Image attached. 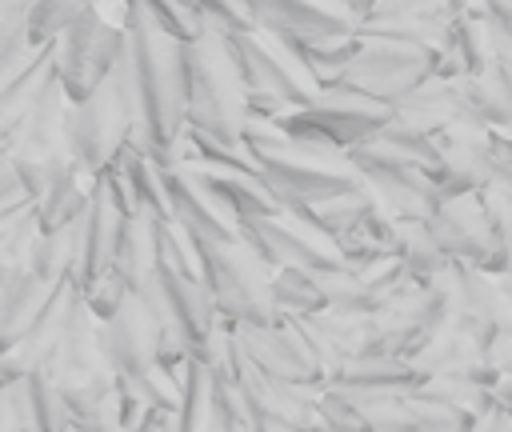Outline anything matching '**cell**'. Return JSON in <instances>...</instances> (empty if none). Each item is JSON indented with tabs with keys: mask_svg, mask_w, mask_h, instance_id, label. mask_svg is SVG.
Listing matches in <instances>:
<instances>
[{
	"mask_svg": "<svg viewBox=\"0 0 512 432\" xmlns=\"http://www.w3.org/2000/svg\"><path fill=\"white\" fill-rule=\"evenodd\" d=\"M344 392L356 400V408L372 432H416L412 400L404 392H352V388H344Z\"/></svg>",
	"mask_w": 512,
	"mask_h": 432,
	"instance_id": "cell-38",
	"label": "cell"
},
{
	"mask_svg": "<svg viewBox=\"0 0 512 432\" xmlns=\"http://www.w3.org/2000/svg\"><path fill=\"white\" fill-rule=\"evenodd\" d=\"M80 296L84 292L72 280L56 284V292H52L48 308L36 316V324L12 348H4V356H0V380H20V376H32V372H44L48 368V360H52V352H56V344H60V336H64V328H68L72 308H76Z\"/></svg>",
	"mask_w": 512,
	"mask_h": 432,
	"instance_id": "cell-18",
	"label": "cell"
},
{
	"mask_svg": "<svg viewBox=\"0 0 512 432\" xmlns=\"http://www.w3.org/2000/svg\"><path fill=\"white\" fill-rule=\"evenodd\" d=\"M248 4L260 32H272L308 48L356 40L360 24L372 12V4H348V0H248Z\"/></svg>",
	"mask_w": 512,
	"mask_h": 432,
	"instance_id": "cell-9",
	"label": "cell"
},
{
	"mask_svg": "<svg viewBox=\"0 0 512 432\" xmlns=\"http://www.w3.org/2000/svg\"><path fill=\"white\" fill-rule=\"evenodd\" d=\"M28 16H32V4H24V0L0 4V88L12 84L20 72H28L40 60V52L48 48V44L32 40Z\"/></svg>",
	"mask_w": 512,
	"mask_h": 432,
	"instance_id": "cell-29",
	"label": "cell"
},
{
	"mask_svg": "<svg viewBox=\"0 0 512 432\" xmlns=\"http://www.w3.org/2000/svg\"><path fill=\"white\" fill-rule=\"evenodd\" d=\"M484 24H488V40H492V60L512 64V4H504V0L484 4Z\"/></svg>",
	"mask_w": 512,
	"mask_h": 432,
	"instance_id": "cell-52",
	"label": "cell"
},
{
	"mask_svg": "<svg viewBox=\"0 0 512 432\" xmlns=\"http://www.w3.org/2000/svg\"><path fill=\"white\" fill-rule=\"evenodd\" d=\"M164 180H168L172 216L188 236H196V240H232V236H240V220L228 212V204L220 200V192L212 188V180L200 164L164 168Z\"/></svg>",
	"mask_w": 512,
	"mask_h": 432,
	"instance_id": "cell-17",
	"label": "cell"
},
{
	"mask_svg": "<svg viewBox=\"0 0 512 432\" xmlns=\"http://www.w3.org/2000/svg\"><path fill=\"white\" fill-rule=\"evenodd\" d=\"M436 244L444 248L448 260H460L468 268H480V272H492L500 276L508 268V248L500 244L496 236V224L484 208V196L472 192V196H452L436 208V216L428 220Z\"/></svg>",
	"mask_w": 512,
	"mask_h": 432,
	"instance_id": "cell-12",
	"label": "cell"
},
{
	"mask_svg": "<svg viewBox=\"0 0 512 432\" xmlns=\"http://www.w3.org/2000/svg\"><path fill=\"white\" fill-rule=\"evenodd\" d=\"M416 372H424L428 380L432 376H468V380H488L496 384L500 372L488 364V352L484 344L468 332V328H448L440 332L436 340H428L416 356H412Z\"/></svg>",
	"mask_w": 512,
	"mask_h": 432,
	"instance_id": "cell-23",
	"label": "cell"
},
{
	"mask_svg": "<svg viewBox=\"0 0 512 432\" xmlns=\"http://www.w3.org/2000/svg\"><path fill=\"white\" fill-rule=\"evenodd\" d=\"M484 88H488V108H492V128L512 136V64L492 60L484 72Z\"/></svg>",
	"mask_w": 512,
	"mask_h": 432,
	"instance_id": "cell-50",
	"label": "cell"
},
{
	"mask_svg": "<svg viewBox=\"0 0 512 432\" xmlns=\"http://www.w3.org/2000/svg\"><path fill=\"white\" fill-rule=\"evenodd\" d=\"M180 80L188 128L220 144H240L252 120V104L248 84L220 32H208L196 44H180Z\"/></svg>",
	"mask_w": 512,
	"mask_h": 432,
	"instance_id": "cell-3",
	"label": "cell"
},
{
	"mask_svg": "<svg viewBox=\"0 0 512 432\" xmlns=\"http://www.w3.org/2000/svg\"><path fill=\"white\" fill-rule=\"evenodd\" d=\"M424 380L428 376L416 372L412 360H404V356H376V352H364V356L348 360L332 376L336 388H352V392H404V396L420 392Z\"/></svg>",
	"mask_w": 512,
	"mask_h": 432,
	"instance_id": "cell-26",
	"label": "cell"
},
{
	"mask_svg": "<svg viewBox=\"0 0 512 432\" xmlns=\"http://www.w3.org/2000/svg\"><path fill=\"white\" fill-rule=\"evenodd\" d=\"M24 204H36V192L28 188L24 172L8 156H0V212H16Z\"/></svg>",
	"mask_w": 512,
	"mask_h": 432,
	"instance_id": "cell-53",
	"label": "cell"
},
{
	"mask_svg": "<svg viewBox=\"0 0 512 432\" xmlns=\"http://www.w3.org/2000/svg\"><path fill=\"white\" fill-rule=\"evenodd\" d=\"M40 236H44L40 200L24 204L16 212H0V272H24Z\"/></svg>",
	"mask_w": 512,
	"mask_h": 432,
	"instance_id": "cell-32",
	"label": "cell"
},
{
	"mask_svg": "<svg viewBox=\"0 0 512 432\" xmlns=\"http://www.w3.org/2000/svg\"><path fill=\"white\" fill-rule=\"evenodd\" d=\"M460 12H464V4H444V0H384V4H372L368 20L360 24L356 36L440 52V44Z\"/></svg>",
	"mask_w": 512,
	"mask_h": 432,
	"instance_id": "cell-14",
	"label": "cell"
},
{
	"mask_svg": "<svg viewBox=\"0 0 512 432\" xmlns=\"http://www.w3.org/2000/svg\"><path fill=\"white\" fill-rule=\"evenodd\" d=\"M56 284H44L32 272H0V340L4 348H12L32 324L36 316L48 308Z\"/></svg>",
	"mask_w": 512,
	"mask_h": 432,
	"instance_id": "cell-25",
	"label": "cell"
},
{
	"mask_svg": "<svg viewBox=\"0 0 512 432\" xmlns=\"http://www.w3.org/2000/svg\"><path fill=\"white\" fill-rule=\"evenodd\" d=\"M60 80V68H56V44H48L44 52H40V60L28 68V72H20L12 84H4L0 88V132L4 128H12L52 84Z\"/></svg>",
	"mask_w": 512,
	"mask_h": 432,
	"instance_id": "cell-31",
	"label": "cell"
},
{
	"mask_svg": "<svg viewBox=\"0 0 512 432\" xmlns=\"http://www.w3.org/2000/svg\"><path fill=\"white\" fill-rule=\"evenodd\" d=\"M368 144L388 148V152H396V156H404V160H412V164H420V168H428V172H440V164H444L440 140H432V136L408 128V124H400V120H392V124H388L376 140H368Z\"/></svg>",
	"mask_w": 512,
	"mask_h": 432,
	"instance_id": "cell-41",
	"label": "cell"
},
{
	"mask_svg": "<svg viewBox=\"0 0 512 432\" xmlns=\"http://www.w3.org/2000/svg\"><path fill=\"white\" fill-rule=\"evenodd\" d=\"M244 144L252 148L264 188L276 196L280 208L296 204H320L332 196H344L364 184V176L352 164V152L316 140V136H288L284 128L268 120H248Z\"/></svg>",
	"mask_w": 512,
	"mask_h": 432,
	"instance_id": "cell-2",
	"label": "cell"
},
{
	"mask_svg": "<svg viewBox=\"0 0 512 432\" xmlns=\"http://www.w3.org/2000/svg\"><path fill=\"white\" fill-rule=\"evenodd\" d=\"M120 388L124 392H132L140 404H148L152 412H160V408H180V400H184V384H180V376L172 372V368H164V364H156V368H148L144 376H120Z\"/></svg>",
	"mask_w": 512,
	"mask_h": 432,
	"instance_id": "cell-43",
	"label": "cell"
},
{
	"mask_svg": "<svg viewBox=\"0 0 512 432\" xmlns=\"http://www.w3.org/2000/svg\"><path fill=\"white\" fill-rule=\"evenodd\" d=\"M492 396H496V408L512 416V372H500V380L492 384Z\"/></svg>",
	"mask_w": 512,
	"mask_h": 432,
	"instance_id": "cell-55",
	"label": "cell"
},
{
	"mask_svg": "<svg viewBox=\"0 0 512 432\" xmlns=\"http://www.w3.org/2000/svg\"><path fill=\"white\" fill-rule=\"evenodd\" d=\"M136 296L152 308V316L164 332V356H160L164 368H176L184 356H196L204 348V340L212 336V328L220 324L208 284L180 276L164 264L152 268V276L140 284Z\"/></svg>",
	"mask_w": 512,
	"mask_h": 432,
	"instance_id": "cell-6",
	"label": "cell"
},
{
	"mask_svg": "<svg viewBox=\"0 0 512 432\" xmlns=\"http://www.w3.org/2000/svg\"><path fill=\"white\" fill-rule=\"evenodd\" d=\"M136 136V108H132V88L124 72V56L116 72L80 104L68 108V152L76 168L96 180L112 168V160L124 152V144Z\"/></svg>",
	"mask_w": 512,
	"mask_h": 432,
	"instance_id": "cell-5",
	"label": "cell"
},
{
	"mask_svg": "<svg viewBox=\"0 0 512 432\" xmlns=\"http://www.w3.org/2000/svg\"><path fill=\"white\" fill-rule=\"evenodd\" d=\"M272 300L288 316H312L324 312V292H320V272L304 268H276L272 276Z\"/></svg>",
	"mask_w": 512,
	"mask_h": 432,
	"instance_id": "cell-37",
	"label": "cell"
},
{
	"mask_svg": "<svg viewBox=\"0 0 512 432\" xmlns=\"http://www.w3.org/2000/svg\"><path fill=\"white\" fill-rule=\"evenodd\" d=\"M152 232H156V264H164V268H172L180 276L204 280L200 248H196V240L176 220H152Z\"/></svg>",
	"mask_w": 512,
	"mask_h": 432,
	"instance_id": "cell-39",
	"label": "cell"
},
{
	"mask_svg": "<svg viewBox=\"0 0 512 432\" xmlns=\"http://www.w3.org/2000/svg\"><path fill=\"white\" fill-rule=\"evenodd\" d=\"M320 292H324V312H344V316H372L384 308V296L352 276L348 268L340 272H320Z\"/></svg>",
	"mask_w": 512,
	"mask_h": 432,
	"instance_id": "cell-35",
	"label": "cell"
},
{
	"mask_svg": "<svg viewBox=\"0 0 512 432\" xmlns=\"http://www.w3.org/2000/svg\"><path fill=\"white\" fill-rule=\"evenodd\" d=\"M0 432H36V424H32L28 376L4 380V388H0Z\"/></svg>",
	"mask_w": 512,
	"mask_h": 432,
	"instance_id": "cell-49",
	"label": "cell"
},
{
	"mask_svg": "<svg viewBox=\"0 0 512 432\" xmlns=\"http://www.w3.org/2000/svg\"><path fill=\"white\" fill-rule=\"evenodd\" d=\"M296 328L304 332L308 348L316 352L328 384L332 376L368 352V316H344V312H312V316H296Z\"/></svg>",
	"mask_w": 512,
	"mask_h": 432,
	"instance_id": "cell-22",
	"label": "cell"
},
{
	"mask_svg": "<svg viewBox=\"0 0 512 432\" xmlns=\"http://www.w3.org/2000/svg\"><path fill=\"white\" fill-rule=\"evenodd\" d=\"M204 432H256L240 384H232V380H216V396H212V412H208Z\"/></svg>",
	"mask_w": 512,
	"mask_h": 432,
	"instance_id": "cell-46",
	"label": "cell"
},
{
	"mask_svg": "<svg viewBox=\"0 0 512 432\" xmlns=\"http://www.w3.org/2000/svg\"><path fill=\"white\" fill-rule=\"evenodd\" d=\"M380 204H384V200H380L376 188L364 180L360 188H352V192H344V196H332V200H320V204H304V208H308V216L344 248V244H352V240L364 236V224L372 220V212H376Z\"/></svg>",
	"mask_w": 512,
	"mask_h": 432,
	"instance_id": "cell-28",
	"label": "cell"
},
{
	"mask_svg": "<svg viewBox=\"0 0 512 432\" xmlns=\"http://www.w3.org/2000/svg\"><path fill=\"white\" fill-rule=\"evenodd\" d=\"M480 196H484V208H488V216H492V224H496L500 244L512 252V192L488 188V192H480Z\"/></svg>",
	"mask_w": 512,
	"mask_h": 432,
	"instance_id": "cell-54",
	"label": "cell"
},
{
	"mask_svg": "<svg viewBox=\"0 0 512 432\" xmlns=\"http://www.w3.org/2000/svg\"><path fill=\"white\" fill-rule=\"evenodd\" d=\"M352 164L400 220H432L436 208L444 204L436 172H428V168H420V164H412L388 148L360 144V148H352Z\"/></svg>",
	"mask_w": 512,
	"mask_h": 432,
	"instance_id": "cell-11",
	"label": "cell"
},
{
	"mask_svg": "<svg viewBox=\"0 0 512 432\" xmlns=\"http://www.w3.org/2000/svg\"><path fill=\"white\" fill-rule=\"evenodd\" d=\"M412 396H424V400H440V404H452L468 416H484L496 408V396H492V384L488 380H468V376H432L420 384V392Z\"/></svg>",
	"mask_w": 512,
	"mask_h": 432,
	"instance_id": "cell-36",
	"label": "cell"
},
{
	"mask_svg": "<svg viewBox=\"0 0 512 432\" xmlns=\"http://www.w3.org/2000/svg\"><path fill=\"white\" fill-rule=\"evenodd\" d=\"M240 240H248L272 268H304V272H340L344 268V252L340 248H324V244L308 240L284 216L240 224Z\"/></svg>",
	"mask_w": 512,
	"mask_h": 432,
	"instance_id": "cell-20",
	"label": "cell"
},
{
	"mask_svg": "<svg viewBox=\"0 0 512 432\" xmlns=\"http://www.w3.org/2000/svg\"><path fill=\"white\" fill-rule=\"evenodd\" d=\"M92 192H96V180H88L80 168L60 176L44 196H40V220H44V232H60V228H72L88 204H92Z\"/></svg>",
	"mask_w": 512,
	"mask_h": 432,
	"instance_id": "cell-34",
	"label": "cell"
},
{
	"mask_svg": "<svg viewBox=\"0 0 512 432\" xmlns=\"http://www.w3.org/2000/svg\"><path fill=\"white\" fill-rule=\"evenodd\" d=\"M124 220H128V216L112 204V196H108L104 184L96 180V192H92L88 212L72 224V276H68V280H72L80 292H88V288H96L104 276H112Z\"/></svg>",
	"mask_w": 512,
	"mask_h": 432,
	"instance_id": "cell-15",
	"label": "cell"
},
{
	"mask_svg": "<svg viewBox=\"0 0 512 432\" xmlns=\"http://www.w3.org/2000/svg\"><path fill=\"white\" fill-rule=\"evenodd\" d=\"M396 120L440 140L452 124H460V104H456V80H440L432 76L428 84H420L400 108H396Z\"/></svg>",
	"mask_w": 512,
	"mask_h": 432,
	"instance_id": "cell-27",
	"label": "cell"
},
{
	"mask_svg": "<svg viewBox=\"0 0 512 432\" xmlns=\"http://www.w3.org/2000/svg\"><path fill=\"white\" fill-rule=\"evenodd\" d=\"M28 392H32V424L36 432H72L76 420L68 412L64 392L56 388V380L48 372H32L28 376Z\"/></svg>",
	"mask_w": 512,
	"mask_h": 432,
	"instance_id": "cell-42",
	"label": "cell"
},
{
	"mask_svg": "<svg viewBox=\"0 0 512 432\" xmlns=\"http://www.w3.org/2000/svg\"><path fill=\"white\" fill-rule=\"evenodd\" d=\"M396 120V108L388 104H376L360 92H324L312 108H300V112H288L276 120V128H284L288 136H316V140H328L344 152L376 140L388 124Z\"/></svg>",
	"mask_w": 512,
	"mask_h": 432,
	"instance_id": "cell-8",
	"label": "cell"
},
{
	"mask_svg": "<svg viewBox=\"0 0 512 432\" xmlns=\"http://www.w3.org/2000/svg\"><path fill=\"white\" fill-rule=\"evenodd\" d=\"M436 72H440V52H432V48L388 44V40H360L356 60L344 68L336 88L360 92V96H368L376 104H388V108H400Z\"/></svg>",
	"mask_w": 512,
	"mask_h": 432,
	"instance_id": "cell-7",
	"label": "cell"
},
{
	"mask_svg": "<svg viewBox=\"0 0 512 432\" xmlns=\"http://www.w3.org/2000/svg\"><path fill=\"white\" fill-rule=\"evenodd\" d=\"M420 284L404 288L400 296H392L380 312L368 316V352L376 356H404L412 360L428 340V320H424V308H420Z\"/></svg>",
	"mask_w": 512,
	"mask_h": 432,
	"instance_id": "cell-21",
	"label": "cell"
},
{
	"mask_svg": "<svg viewBox=\"0 0 512 432\" xmlns=\"http://www.w3.org/2000/svg\"><path fill=\"white\" fill-rule=\"evenodd\" d=\"M492 64V40L484 24V4H464V12L452 20L444 44H440V80L460 76H484Z\"/></svg>",
	"mask_w": 512,
	"mask_h": 432,
	"instance_id": "cell-24",
	"label": "cell"
},
{
	"mask_svg": "<svg viewBox=\"0 0 512 432\" xmlns=\"http://www.w3.org/2000/svg\"><path fill=\"white\" fill-rule=\"evenodd\" d=\"M496 280H500V288H504V292L512 296V256H508V268H504V272H500Z\"/></svg>",
	"mask_w": 512,
	"mask_h": 432,
	"instance_id": "cell-56",
	"label": "cell"
},
{
	"mask_svg": "<svg viewBox=\"0 0 512 432\" xmlns=\"http://www.w3.org/2000/svg\"><path fill=\"white\" fill-rule=\"evenodd\" d=\"M396 260L404 264L408 280L420 284V288L448 264V256L436 244L428 220H400V228H396Z\"/></svg>",
	"mask_w": 512,
	"mask_h": 432,
	"instance_id": "cell-33",
	"label": "cell"
},
{
	"mask_svg": "<svg viewBox=\"0 0 512 432\" xmlns=\"http://www.w3.org/2000/svg\"><path fill=\"white\" fill-rule=\"evenodd\" d=\"M104 356L116 368V376H144L164 356V332L152 316V308L132 292L108 320H100Z\"/></svg>",
	"mask_w": 512,
	"mask_h": 432,
	"instance_id": "cell-16",
	"label": "cell"
},
{
	"mask_svg": "<svg viewBox=\"0 0 512 432\" xmlns=\"http://www.w3.org/2000/svg\"><path fill=\"white\" fill-rule=\"evenodd\" d=\"M152 268H156V232H152V220L148 216H128L124 220V232H120L112 276L128 292H140V284L152 276Z\"/></svg>",
	"mask_w": 512,
	"mask_h": 432,
	"instance_id": "cell-30",
	"label": "cell"
},
{
	"mask_svg": "<svg viewBox=\"0 0 512 432\" xmlns=\"http://www.w3.org/2000/svg\"><path fill=\"white\" fill-rule=\"evenodd\" d=\"M248 360L272 376V380H284V384H324L328 388V376L316 360V352L308 348L304 332L296 328V316H280V324H232Z\"/></svg>",
	"mask_w": 512,
	"mask_h": 432,
	"instance_id": "cell-13",
	"label": "cell"
},
{
	"mask_svg": "<svg viewBox=\"0 0 512 432\" xmlns=\"http://www.w3.org/2000/svg\"><path fill=\"white\" fill-rule=\"evenodd\" d=\"M152 24L172 40V44H196L208 36L204 4H180V0H148Z\"/></svg>",
	"mask_w": 512,
	"mask_h": 432,
	"instance_id": "cell-40",
	"label": "cell"
},
{
	"mask_svg": "<svg viewBox=\"0 0 512 432\" xmlns=\"http://www.w3.org/2000/svg\"><path fill=\"white\" fill-rule=\"evenodd\" d=\"M412 400V416H416V432H472L476 416L440 404V400H424V396H408Z\"/></svg>",
	"mask_w": 512,
	"mask_h": 432,
	"instance_id": "cell-48",
	"label": "cell"
},
{
	"mask_svg": "<svg viewBox=\"0 0 512 432\" xmlns=\"http://www.w3.org/2000/svg\"><path fill=\"white\" fill-rule=\"evenodd\" d=\"M88 8L92 4H80V0H36L32 4V16H28L32 40L36 44H56L76 20L88 16Z\"/></svg>",
	"mask_w": 512,
	"mask_h": 432,
	"instance_id": "cell-45",
	"label": "cell"
},
{
	"mask_svg": "<svg viewBox=\"0 0 512 432\" xmlns=\"http://www.w3.org/2000/svg\"><path fill=\"white\" fill-rule=\"evenodd\" d=\"M316 412H320V420H324V428H328V432H372V428H368V420L360 416L356 400H352L344 388H336V384H328V388L320 392Z\"/></svg>",
	"mask_w": 512,
	"mask_h": 432,
	"instance_id": "cell-47",
	"label": "cell"
},
{
	"mask_svg": "<svg viewBox=\"0 0 512 432\" xmlns=\"http://www.w3.org/2000/svg\"><path fill=\"white\" fill-rule=\"evenodd\" d=\"M196 240V236H192ZM204 260V284L216 300L220 320L228 324H280V308L272 300L276 268L240 236L232 240H196Z\"/></svg>",
	"mask_w": 512,
	"mask_h": 432,
	"instance_id": "cell-4",
	"label": "cell"
},
{
	"mask_svg": "<svg viewBox=\"0 0 512 432\" xmlns=\"http://www.w3.org/2000/svg\"><path fill=\"white\" fill-rule=\"evenodd\" d=\"M128 48V32L112 28L96 16V8H88L84 20H76L60 40H56V68H60V84L68 92L72 104L88 100L120 64Z\"/></svg>",
	"mask_w": 512,
	"mask_h": 432,
	"instance_id": "cell-10",
	"label": "cell"
},
{
	"mask_svg": "<svg viewBox=\"0 0 512 432\" xmlns=\"http://www.w3.org/2000/svg\"><path fill=\"white\" fill-rule=\"evenodd\" d=\"M44 372L56 380L60 392H68V388H76V384H88V380H96V376H104V372H116V368L108 364V356H104L100 316L88 308L84 296L76 300L72 320H68V328H64V336H60V344H56V352H52V360H48Z\"/></svg>",
	"mask_w": 512,
	"mask_h": 432,
	"instance_id": "cell-19",
	"label": "cell"
},
{
	"mask_svg": "<svg viewBox=\"0 0 512 432\" xmlns=\"http://www.w3.org/2000/svg\"><path fill=\"white\" fill-rule=\"evenodd\" d=\"M124 72L136 108V144L160 164L188 128L184 116V80H180V44H172L148 12V0H132Z\"/></svg>",
	"mask_w": 512,
	"mask_h": 432,
	"instance_id": "cell-1",
	"label": "cell"
},
{
	"mask_svg": "<svg viewBox=\"0 0 512 432\" xmlns=\"http://www.w3.org/2000/svg\"><path fill=\"white\" fill-rule=\"evenodd\" d=\"M204 20H208V32H220V36H248V32H260L248 0H240V4H236V0H228V4H204Z\"/></svg>",
	"mask_w": 512,
	"mask_h": 432,
	"instance_id": "cell-51",
	"label": "cell"
},
{
	"mask_svg": "<svg viewBox=\"0 0 512 432\" xmlns=\"http://www.w3.org/2000/svg\"><path fill=\"white\" fill-rule=\"evenodd\" d=\"M24 272L40 276L44 284H64V280L72 276V228H60V232H44Z\"/></svg>",
	"mask_w": 512,
	"mask_h": 432,
	"instance_id": "cell-44",
	"label": "cell"
}]
</instances>
